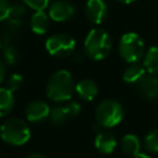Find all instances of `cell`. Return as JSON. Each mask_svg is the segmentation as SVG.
<instances>
[{"instance_id": "cell-17", "label": "cell", "mask_w": 158, "mask_h": 158, "mask_svg": "<svg viewBox=\"0 0 158 158\" xmlns=\"http://www.w3.org/2000/svg\"><path fill=\"white\" fill-rule=\"evenodd\" d=\"M15 106L14 93L5 88H0V117L9 115Z\"/></svg>"}, {"instance_id": "cell-13", "label": "cell", "mask_w": 158, "mask_h": 158, "mask_svg": "<svg viewBox=\"0 0 158 158\" xmlns=\"http://www.w3.org/2000/svg\"><path fill=\"white\" fill-rule=\"evenodd\" d=\"M98 85L91 79H81L75 84V93L77 95L84 101H91L98 95Z\"/></svg>"}, {"instance_id": "cell-20", "label": "cell", "mask_w": 158, "mask_h": 158, "mask_svg": "<svg viewBox=\"0 0 158 158\" xmlns=\"http://www.w3.org/2000/svg\"><path fill=\"white\" fill-rule=\"evenodd\" d=\"M17 58H19V52H17L16 47H14L11 44H7V46L1 48V60L5 64L12 65V64H15Z\"/></svg>"}, {"instance_id": "cell-19", "label": "cell", "mask_w": 158, "mask_h": 158, "mask_svg": "<svg viewBox=\"0 0 158 158\" xmlns=\"http://www.w3.org/2000/svg\"><path fill=\"white\" fill-rule=\"evenodd\" d=\"M143 147L147 152L158 153V130H152L144 136Z\"/></svg>"}, {"instance_id": "cell-16", "label": "cell", "mask_w": 158, "mask_h": 158, "mask_svg": "<svg viewBox=\"0 0 158 158\" xmlns=\"http://www.w3.org/2000/svg\"><path fill=\"white\" fill-rule=\"evenodd\" d=\"M121 148L128 156H136L141 151V141L133 133H127L121 138Z\"/></svg>"}, {"instance_id": "cell-26", "label": "cell", "mask_w": 158, "mask_h": 158, "mask_svg": "<svg viewBox=\"0 0 158 158\" xmlns=\"http://www.w3.org/2000/svg\"><path fill=\"white\" fill-rule=\"evenodd\" d=\"M26 158H46V157L43 154H41V153H31Z\"/></svg>"}, {"instance_id": "cell-3", "label": "cell", "mask_w": 158, "mask_h": 158, "mask_svg": "<svg viewBox=\"0 0 158 158\" xmlns=\"http://www.w3.org/2000/svg\"><path fill=\"white\" fill-rule=\"evenodd\" d=\"M2 141L11 146H22L31 137V130L27 122L20 117H10L5 120L0 127Z\"/></svg>"}, {"instance_id": "cell-24", "label": "cell", "mask_w": 158, "mask_h": 158, "mask_svg": "<svg viewBox=\"0 0 158 158\" xmlns=\"http://www.w3.org/2000/svg\"><path fill=\"white\" fill-rule=\"evenodd\" d=\"M10 5H11V2L9 0H0V22L5 21L7 19Z\"/></svg>"}, {"instance_id": "cell-9", "label": "cell", "mask_w": 158, "mask_h": 158, "mask_svg": "<svg viewBox=\"0 0 158 158\" xmlns=\"http://www.w3.org/2000/svg\"><path fill=\"white\" fill-rule=\"evenodd\" d=\"M75 14L74 6L67 0H56L49 4L48 15L56 22H64L70 20Z\"/></svg>"}, {"instance_id": "cell-22", "label": "cell", "mask_w": 158, "mask_h": 158, "mask_svg": "<svg viewBox=\"0 0 158 158\" xmlns=\"http://www.w3.org/2000/svg\"><path fill=\"white\" fill-rule=\"evenodd\" d=\"M22 83H23V78L19 74V73H14L11 74L9 78H7V81H6V88L10 89L12 93L19 90L21 86H22Z\"/></svg>"}, {"instance_id": "cell-18", "label": "cell", "mask_w": 158, "mask_h": 158, "mask_svg": "<svg viewBox=\"0 0 158 158\" xmlns=\"http://www.w3.org/2000/svg\"><path fill=\"white\" fill-rule=\"evenodd\" d=\"M143 65L148 73L158 75V46H153L147 51L144 54Z\"/></svg>"}, {"instance_id": "cell-14", "label": "cell", "mask_w": 158, "mask_h": 158, "mask_svg": "<svg viewBox=\"0 0 158 158\" xmlns=\"http://www.w3.org/2000/svg\"><path fill=\"white\" fill-rule=\"evenodd\" d=\"M49 15H47L43 10L35 11L30 19V27L32 32L37 35H43L47 32L49 27Z\"/></svg>"}, {"instance_id": "cell-23", "label": "cell", "mask_w": 158, "mask_h": 158, "mask_svg": "<svg viewBox=\"0 0 158 158\" xmlns=\"http://www.w3.org/2000/svg\"><path fill=\"white\" fill-rule=\"evenodd\" d=\"M22 2L25 5H27L28 7H31L35 11H40V10H44L47 6H49L51 0H22Z\"/></svg>"}, {"instance_id": "cell-2", "label": "cell", "mask_w": 158, "mask_h": 158, "mask_svg": "<svg viewBox=\"0 0 158 158\" xmlns=\"http://www.w3.org/2000/svg\"><path fill=\"white\" fill-rule=\"evenodd\" d=\"M112 48L110 35L102 28H91L84 40L85 54L94 60H101L109 56Z\"/></svg>"}, {"instance_id": "cell-27", "label": "cell", "mask_w": 158, "mask_h": 158, "mask_svg": "<svg viewBox=\"0 0 158 158\" xmlns=\"http://www.w3.org/2000/svg\"><path fill=\"white\" fill-rule=\"evenodd\" d=\"M132 158H152L151 156H148V154H146V153H138V154H136V156H133Z\"/></svg>"}, {"instance_id": "cell-5", "label": "cell", "mask_w": 158, "mask_h": 158, "mask_svg": "<svg viewBox=\"0 0 158 158\" xmlns=\"http://www.w3.org/2000/svg\"><path fill=\"white\" fill-rule=\"evenodd\" d=\"M118 53L127 63L139 62L144 54V42L139 35L135 32H126L120 38Z\"/></svg>"}, {"instance_id": "cell-28", "label": "cell", "mask_w": 158, "mask_h": 158, "mask_svg": "<svg viewBox=\"0 0 158 158\" xmlns=\"http://www.w3.org/2000/svg\"><path fill=\"white\" fill-rule=\"evenodd\" d=\"M118 2H122V4H131V2H133V1H136V0H117Z\"/></svg>"}, {"instance_id": "cell-25", "label": "cell", "mask_w": 158, "mask_h": 158, "mask_svg": "<svg viewBox=\"0 0 158 158\" xmlns=\"http://www.w3.org/2000/svg\"><path fill=\"white\" fill-rule=\"evenodd\" d=\"M6 77V68H5V63L2 60H0V84L5 80Z\"/></svg>"}, {"instance_id": "cell-12", "label": "cell", "mask_w": 158, "mask_h": 158, "mask_svg": "<svg viewBox=\"0 0 158 158\" xmlns=\"http://www.w3.org/2000/svg\"><path fill=\"white\" fill-rule=\"evenodd\" d=\"M94 144L95 148L102 153V154H110L115 151L116 146H117V141L116 137L114 136L112 132L110 131H100L95 139H94Z\"/></svg>"}, {"instance_id": "cell-8", "label": "cell", "mask_w": 158, "mask_h": 158, "mask_svg": "<svg viewBox=\"0 0 158 158\" xmlns=\"http://www.w3.org/2000/svg\"><path fill=\"white\" fill-rule=\"evenodd\" d=\"M135 85L137 93L142 98L147 100H154L158 98V75L146 73Z\"/></svg>"}, {"instance_id": "cell-6", "label": "cell", "mask_w": 158, "mask_h": 158, "mask_svg": "<svg viewBox=\"0 0 158 158\" xmlns=\"http://www.w3.org/2000/svg\"><path fill=\"white\" fill-rule=\"evenodd\" d=\"M75 48V41L73 37L65 33H56L49 36L46 40V49L47 52L57 58L68 57L73 53Z\"/></svg>"}, {"instance_id": "cell-10", "label": "cell", "mask_w": 158, "mask_h": 158, "mask_svg": "<svg viewBox=\"0 0 158 158\" xmlns=\"http://www.w3.org/2000/svg\"><path fill=\"white\" fill-rule=\"evenodd\" d=\"M85 16L94 23L100 25L107 16V5L104 0H88L85 5Z\"/></svg>"}, {"instance_id": "cell-1", "label": "cell", "mask_w": 158, "mask_h": 158, "mask_svg": "<svg viewBox=\"0 0 158 158\" xmlns=\"http://www.w3.org/2000/svg\"><path fill=\"white\" fill-rule=\"evenodd\" d=\"M75 90V84L72 74L65 69L54 72L47 80L46 94L53 102L69 101Z\"/></svg>"}, {"instance_id": "cell-7", "label": "cell", "mask_w": 158, "mask_h": 158, "mask_svg": "<svg viewBox=\"0 0 158 158\" xmlns=\"http://www.w3.org/2000/svg\"><path fill=\"white\" fill-rule=\"evenodd\" d=\"M80 110H81V107H80L79 102H77V101L69 100V101L59 102V105L51 109L48 118L52 125L59 126V125H63L64 122H67L68 120L78 116Z\"/></svg>"}, {"instance_id": "cell-15", "label": "cell", "mask_w": 158, "mask_h": 158, "mask_svg": "<svg viewBox=\"0 0 158 158\" xmlns=\"http://www.w3.org/2000/svg\"><path fill=\"white\" fill-rule=\"evenodd\" d=\"M146 72H147V69L143 64H141L138 62L128 63V65L123 70L122 79H123V81H126L128 84H136L146 74Z\"/></svg>"}, {"instance_id": "cell-21", "label": "cell", "mask_w": 158, "mask_h": 158, "mask_svg": "<svg viewBox=\"0 0 158 158\" xmlns=\"http://www.w3.org/2000/svg\"><path fill=\"white\" fill-rule=\"evenodd\" d=\"M26 14V7L23 2H14L10 5V10H9V15H7V20H12V21H19L22 22V19Z\"/></svg>"}, {"instance_id": "cell-11", "label": "cell", "mask_w": 158, "mask_h": 158, "mask_svg": "<svg viewBox=\"0 0 158 158\" xmlns=\"http://www.w3.org/2000/svg\"><path fill=\"white\" fill-rule=\"evenodd\" d=\"M49 112H51L49 106L44 101H41V100L31 101L26 106V110H25L26 118L32 123H38V122L44 121L46 118L49 117Z\"/></svg>"}, {"instance_id": "cell-4", "label": "cell", "mask_w": 158, "mask_h": 158, "mask_svg": "<svg viewBox=\"0 0 158 158\" xmlns=\"http://www.w3.org/2000/svg\"><path fill=\"white\" fill-rule=\"evenodd\" d=\"M125 115L122 105L114 99H107L101 101L95 110V120L100 127L111 128L118 125Z\"/></svg>"}]
</instances>
